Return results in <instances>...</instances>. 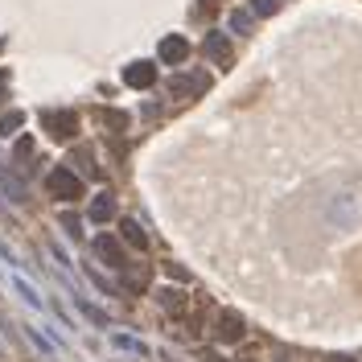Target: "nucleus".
Wrapping results in <instances>:
<instances>
[{"label":"nucleus","instance_id":"nucleus-4","mask_svg":"<svg viewBox=\"0 0 362 362\" xmlns=\"http://www.w3.org/2000/svg\"><path fill=\"white\" fill-rule=\"evenodd\" d=\"M95 255L107 267H116V272H123V267H128V260H123V247L111 239V235H99V239H95Z\"/></svg>","mask_w":362,"mask_h":362},{"label":"nucleus","instance_id":"nucleus-21","mask_svg":"<svg viewBox=\"0 0 362 362\" xmlns=\"http://www.w3.org/2000/svg\"><path fill=\"white\" fill-rule=\"evenodd\" d=\"M116 346H123V350H145L140 342H132V338H123V334H116Z\"/></svg>","mask_w":362,"mask_h":362},{"label":"nucleus","instance_id":"nucleus-16","mask_svg":"<svg viewBox=\"0 0 362 362\" xmlns=\"http://www.w3.org/2000/svg\"><path fill=\"white\" fill-rule=\"evenodd\" d=\"M103 123H107L111 132H123V128H128V116H123V111H103Z\"/></svg>","mask_w":362,"mask_h":362},{"label":"nucleus","instance_id":"nucleus-14","mask_svg":"<svg viewBox=\"0 0 362 362\" xmlns=\"http://www.w3.org/2000/svg\"><path fill=\"white\" fill-rule=\"evenodd\" d=\"M29 157H33V140H29V136H21V140H17V148H13V161H17V165H25Z\"/></svg>","mask_w":362,"mask_h":362},{"label":"nucleus","instance_id":"nucleus-20","mask_svg":"<svg viewBox=\"0 0 362 362\" xmlns=\"http://www.w3.org/2000/svg\"><path fill=\"white\" fill-rule=\"evenodd\" d=\"M165 272H169L173 280H190V272H186V267H177V264H165Z\"/></svg>","mask_w":362,"mask_h":362},{"label":"nucleus","instance_id":"nucleus-18","mask_svg":"<svg viewBox=\"0 0 362 362\" xmlns=\"http://www.w3.org/2000/svg\"><path fill=\"white\" fill-rule=\"evenodd\" d=\"M17 292H21L25 301H29V305H33V309H37V305H42V296H33V289H29V284H25V280H17Z\"/></svg>","mask_w":362,"mask_h":362},{"label":"nucleus","instance_id":"nucleus-6","mask_svg":"<svg viewBox=\"0 0 362 362\" xmlns=\"http://www.w3.org/2000/svg\"><path fill=\"white\" fill-rule=\"evenodd\" d=\"M123 83L145 91V87H152V83H157V66H152V62H132V66L123 71Z\"/></svg>","mask_w":362,"mask_h":362},{"label":"nucleus","instance_id":"nucleus-7","mask_svg":"<svg viewBox=\"0 0 362 362\" xmlns=\"http://www.w3.org/2000/svg\"><path fill=\"white\" fill-rule=\"evenodd\" d=\"M186 58H190V42H186V37H165V42H161V62H173V66H177V62H186Z\"/></svg>","mask_w":362,"mask_h":362},{"label":"nucleus","instance_id":"nucleus-1","mask_svg":"<svg viewBox=\"0 0 362 362\" xmlns=\"http://www.w3.org/2000/svg\"><path fill=\"white\" fill-rule=\"evenodd\" d=\"M46 190L54 193L58 202H74V198H83V177L74 169H49Z\"/></svg>","mask_w":362,"mask_h":362},{"label":"nucleus","instance_id":"nucleus-3","mask_svg":"<svg viewBox=\"0 0 362 362\" xmlns=\"http://www.w3.org/2000/svg\"><path fill=\"white\" fill-rule=\"evenodd\" d=\"M42 128L54 140H71L74 132H78V116L74 111H42Z\"/></svg>","mask_w":362,"mask_h":362},{"label":"nucleus","instance_id":"nucleus-8","mask_svg":"<svg viewBox=\"0 0 362 362\" xmlns=\"http://www.w3.org/2000/svg\"><path fill=\"white\" fill-rule=\"evenodd\" d=\"M206 58L218 62V66H231V42H227L222 33H210V37H206Z\"/></svg>","mask_w":362,"mask_h":362},{"label":"nucleus","instance_id":"nucleus-17","mask_svg":"<svg viewBox=\"0 0 362 362\" xmlns=\"http://www.w3.org/2000/svg\"><path fill=\"white\" fill-rule=\"evenodd\" d=\"M25 330H29V342H33V346H37L42 354H49V350H54V342H49V338H42V334H37L33 325H25Z\"/></svg>","mask_w":362,"mask_h":362},{"label":"nucleus","instance_id":"nucleus-11","mask_svg":"<svg viewBox=\"0 0 362 362\" xmlns=\"http://www.w3.org/2000/svg\"><path fill=\"white\" fill-rule=\"evenodd\" d=\"M120 231H123V239L132 243V247H140V251H145V231H140V222H136V218H123L120 222Z\"/></svg>","mask_w":362,"mask_h":362},{"label":"nucleus","instance_id":"nucleus-22","mask_svg":"<svg viewBox=\"0 0 362 362\" xmlns=\"http://www.w3.org/2000/svg\"><path fill=\"white\" fill-rule=\"evenodd\" d=\"M255 13H276V0H260V4H255Z\"/></svg>","mask_w":362,"mask_h":362},{"label":"nucleus","instance_id":"nucleus-15","mask_svg":"<svg viewBox=\"0 0 362 362\" xmlns=\"http://www.w3.org/2000/svg\"><path fill=\"white\" fill-rule=\"evenodd\" d=\"M21 128V111H8V116H0V136H13Z\"/></svg>","mask_w":362,"mask_h":362},{"label":"nucleus","instance_id":"nucleus-19","mask_svg":"<svg viewBox=\"0 0 362 362\" xmlns=\"http://www.w3.org/2000/svg\"><path fill=\"white\" fill-rule=\"evenodd\" d=\"M62 227H66V231H71L74 239H78V235H83V231H78V218H74V215H62Z\"/></svg>","mask_w":362,"mask_h":362},{"label":"nucleus","instance_id":"nucleus-10","mask_svg":"<svg viewBox=\"0 0 362 362\" xmlns=\"http://www.w3.org/2000/svg\"><path fill=\"white\" fill-rule=\"evenodd\" d=\"M74 309H78V313L87 317V321H95V325H107V313H103L99 305H91L87 296H74Z\"/></svg>","mask_w":362,"mask_h":362},{"label":"nucleus","instance_id":"nucleus-13","mask_svg":"<svg viewBox=\"0 0 362 362\" xmlns=\"http://www.w3.org/2000/svg\"><path fill=\"white\" fill-rule=\"evenodd\" d=\"M78 169H83V177H99V165H95L91 148H78Z\"/></svg>","mask_w":362,"mask_h":362},{"label":"nucleus","instance_id":"nucleus-23","mask_svg":"<svg viewBox=\"0 0 362 362\" xmlns=\"http://www.w3.org/2000/svg\"><path fill=\"white\" fill-rule=\"evenodd\" d=\"M4 83H8V71H0V91H4Z\"/></svg>","mask_w":362,"mask_h":362},{"label":"nucleus","instance_id":"nucleus-12","mask_svg":"<svg viewBox=\"0 0 362 362\" xmlns=\"http://www.w3.org/2000/svg\"><path fill=\"white\" fill-rule=\"evenodd\" d=\"M157 296H161V305H165L169 313H181V309H186V296H181L177 289H161Z\"/></svg>","mask_w":362,"mask_h":362},{"label":"nucleus","instance_id":"nucleus-9","mask_svg":"<svg viewBox=\"0 0 362 362\" xmlns=\"http://www.w3.org/2000/svg\"><path fill=\"white\" fill-rule=\"evenodd\" d=\"M116 215V198H111V190H103L91 202V222H107V218Z\"/></svg>","mask_w":362,"mask_h":362},{"label":"nucleus","instance_id":"nucleus-24","mask_svg":"<svg viewBox=\"0 0 362 362\" xmlns=\"http://www.w3.org/2000/svg\"><path fill=\"white\" fill-rule=\"evenodd\" d=\"M338 362H350V358H338Z\"/></svg>","mask_w":362,"mask_h":362},{"label":"nucleus","instance_id":"nucleus-2","mask_svg":"<svg viewBox=\"0 0 362 362\" xmlns=\"http://www.w3.org/2000/svg\"><path fill=\"white\" fill-rule=\"evenodd\" d=\"M210 87V74L206 71H193V74H177V78H169V95L173 99H193L202 95Z\"/></svg>","mask_w":362,"mask_h":362},{"label":"nucleus","instance_id":"nucleus-5","mask_svg":"<svg viewBox=\"0 0 362 362\" xmlns=\"http://www.w3.org/2000/svg\"><path fill=\"white\" fill-rule=\"evenodd\" d=\"M215 338H218V342H239V338H243V317H239V313H218Z\"/></svg>","mask_w":362,"mask_h":362}]
</instances>
